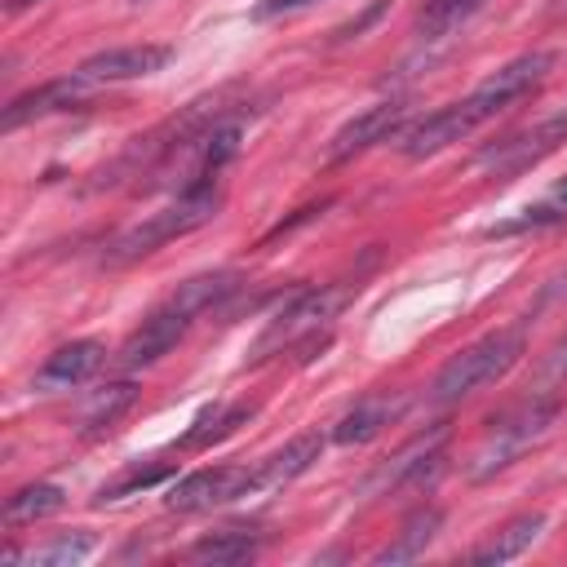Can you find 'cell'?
<instances>
[{
	"label": "cell",
	"instance_id": "2e32d148",
	"mask_svg": "<svg viewBox=\"0 0 567 567\" xmlns=\"http://www.w3.org/2000/svg\"><path fill=\"white\" fill-rule=\"evenodd\" d=\"M439 527H443V509H439V505L412 509V514L403 518V527L390 536V545H381V549L372 554V563H412V558H421V554L430 549V540L439 536Z\"/></svg>",
	"mask_w": 567,
	"mask_h": 567
},
{
	"label": "cell",
	"instance_id": "8992f818",
	"mask_svg": "<svg viewBox=\"0 0 567 567\" xmlns=\"http://www.w3.org/2000/svg\"><path fill=\"white\" fill-rule=\"evenodd\" d=\"M563 142H567V111H554V115H545V120H536V124H523V128L505 133L501 142H487V146L474 155L470 168H474V173H487V177H496V182H509V177L536 168V164H540L545 155H554Z\"/></svg>",
	"mask_w": 567,
	"mask_h": 567
},
{
	"label": "cell",
	"instance_id": "4fadbf2b",
	"mask_svg": "<svg viewBox=\"0 0 567 567\" xmlns=\"http://www.w3.org/2000/svg\"><path fill=\"white\" fill-rule=\"evenodd\" d=\"M403 408H408V394H399V390H372V394H363V399L337 421L332 443H341V447H350V443H372L385 425H394V421L403 416Z\"/></svg>",
	"mask_w": 567,
	"mask_h": 567
},
{
	"label": "cell",
	"instance_id": "9c48e42d",
	"mask_svg": "<svg viewBox=\"0 0 567 567\" xmlns=\"http://www.w3.org/2000/svg\"><path fill=\"white\" fill-rule=\"evenodd\" d=\"M257 492V470L252 465H204V470H190L182 474L164 505L177 509V514H199V509H217V505H230L239 496Z\"/></svg>",
	"mask_w": 567,
	"mask_h": 567
},
{
	"label": "cell",
	"instance_id": "603a6c76",
	"mask_svg": "<svg viewBox=\"0 0 567 567\" xmlns=\"http://www.w3.org/2000/svg\"><path fill=\"white\" fill-rule=\"evenodd\" d=\"M93 554V536H58V540H49V545H35V549H9L4 558L9 563H31V567H71V563H80V558H89Z\"/></svg>",
	"mask_w": 567,
	"mask_h": 567
},
{
	"label": "cell",
	"instance_id": "d4e9b609",
	"mask_svg": "<svg viewBox=\"0 0 567 567\" xmlns=\"http://www.w3.org/2000/svg\"><path fill=\"white\" fill-rule=\"evenodd\" d=\"M385 9H390V0H372V4H368L359 18H350V22L337 31V40H350V35H359V31H363V27H372V22H377Z\"/></svg>",
	"mask_w": 567,
	"mask_h": 567
},
{
	"label": "cell",
	"instance_id": "ffe728a7",
	"mask_svg": "<svg viewBox=\"0 0 567 567\" xmlns=\"http://www.w3.org/2000/svg\"><path fill=\"white\" fill-rule=\"evenodd\" d=\"M133 403H137V385H133V381H111V385H102V390L84 403V412H80L84 434H102V430H111Z\"/></svg>",
	"mask_w": 567,
	"mask_h": 567
},
{
	"label": "cell",
	"instance_id": "52a82bcc",
	"mask_svg": "<svg viewBox=\"0 0 567 567\" xmlns=\"http://www.w3.org/2000/svg\"><path fill=\"white\" fill-rule=\"evenodd\" d=\"M359 292V279H337V284H319V288H292L284 297V306L270 315L266 323V337L257 341V359L270 350V346H284V341H297L301 332H319L350 297Z\"/></svg>",
	"mask_w": 567,
	"mask_h": 567
},
{
	"label": "cell",
	"instance_id": "ba28073f",
	"mask_svg": "<svg viewBox=\"0 0 567 567\" xmlns=\"http://www.w3.org/2000/svg\"><path fill=\"white\" fill-rule=\"evenodd\" d=\"M443 447H447V425H430L425 434H416L412 443H403L394 456H385V465H377V474L363 483L368 496H390L403 487H421L443 470Z\"/></svg>",
	"mask_w": 567,
	"mask_h": 567
},
{
	"label": "cell",
	"instance_id": "9a60e30c",
	"mask_svg": "<svg viewBox=\"0 0 567 567\" xmlns=\"http://www.w3.org/2000/svg\"><path fill=\"white\" fill-rule=\"evenodd\" d=\"M323 452V434H297L292 443H284L279 452H270L266 461H257V492H275V487H288L292 478H301Z\"/></svg>",
	"mask_w": 567,
	"mask_h": 567
},
{
	"label": "cell",
	"instance_id": "8fae6325",
	"mask_svg": "<svg viewBox=\"0 0 567 567\" xmlns=\"http://www.w3.org/2000/svg\"><path fill=\"white\" fill-rule=\"evenodd\" d=\"M173 58L168 44H115V49H102L93 58H84L71 75L89 89H102V84H124V80H146L155 71H164Z\"/></svg>",
	"mask_w": 567,
	"mask_h": 567
},
{
	"label": "cell",
	"instance_id": "f1b7e54d",
	"mask_svg": "<svg viewBox=\"0 0 567 567\" xmlns=\"http://www.w3.org/2000/svg\"><path fill=\"white\" fill-rule=\"evenodd\" d=\"M558 284H563V292H567V279H558Z\"/></svg>",
	"mask_w": 567,
	"mask_h": 567
},
{
	"label": "cell",
	"instance_id": "3957f363",
	"mask_svg": "<svg viewBox=\"0 0 567 567\" xmlns=\"http://www.w3.org/2000/svg\"><path fill=\"white\" fill-rule=\"evenodd\" d=\"M217 208H221L217 182H208V186H182L173 204H164L159 213H151V217L124 226L120 235H111V239L102 244V257H97V261H102V266H133V261L151 257L155 248H164L168 239H182V235L199 230L204 221H213Z\"/></svg>",
	"mask_w": 567,
	"mask_h": 567
},
{
	"label": "cell",
	"instance_id": "e0dca14e",
	"mask_svg": "<svg viewBox=\"0 0 567 567\" xmlns=\"http://www.w3.org/2000/svg\"><path fill=\"white\" fill-rule=\"evenodd\" d=\"M540 532H545V514H540V509H536V514H518V518H509L501 532H492L483 545H474V549H470V563H478V567L509 563V558H518L523 549H532Z\"/></svg>",
	"mask_w": 567,
	"mask_h": 567
},
{
	"label": "cell",
	"instance_id": "7c38bea8",
	"mask_svg": "<svg viewBox=\"0 0 567 567\" xmlns=\"http://www.w3.org/2000/svg\"><path fill=\"white\" fill-rule=\"evenodd\" d=\"M102 359H106L102 341H93V337L66 341V346H58V350H53V354L40 363V372H35L31 390H40V394L75 390V385H84V381H89V377L102 368Z\"/></svg>",
	"mask_w": 567,
	"mask_h": 567
},
{
	"label": "cell",
	"instance_id": "4dcf8cb0",
	"mask_svg": "<svg viewBox=\"0 0 567 567\" xmlns=\"http://www.w3.org/2000/svg\"><path fill=\"white\" fill-rule=\"evenodd\" d=\"M137 4H142V0H137Z\"/></svg>",
	"mask_w": 567,
	"mask_h": 567
},
{
	"label": "cell",
	"instance_id": "cb8c5ba5",
	"mask_svg": "<svg viewBox=\"0 0 567 567\" xmlns=\"http://www.w3.org/2000/svg\"><path fill=\"white\" fill-rule=\"evenodd\" d=\"M173 470L168 465H155V470H128L124 478H115V483H106L102 492H97V505H106V501H120V496H128V492H137V487H155V483H164Z\"/></svg>",
	"mask_w": 567,
	"mask_h": 567
},
{
	"label": "cell",
	"instance_id": "f546056e",
	"mask_svg": "<svg viewBox=\"0 0 567 567\" xmlns=\"http://www.w3.org/2000/svg\"><path fill=\"white\" fill-rule=\"evenodd\" d=\"M563 9H567V0H563Z\"/></svg>",
	"mask_w": 567,
	"mask_h": 567
},
{
	"label": "cell",
	"instance_id": "7a4b0ae2",
	"mask_svg": "<svg viewBox=\"0 0 567 567\" xmlns=\"http://www.w3.org/2000/svg\"><path fill=\"white\" fill-rule=\"evenodd\" d=\"M239 288V270H204L190 275L186 284H177L120 346V368H151L159 363L190 328L199 315H208L213 306H221L230 292Z\"/></svg>",
	"mask_w": 567,
	"mask_h": 567
},
{
	"label": "cell",
	"instance_id": "4316f807",
	"mask_svg": "<svg viewBox=\"0 0 567 567\" xmlns=\"http://www.w3.org/2000/svg\"><path fill=\"white\" fill-rule=\"evenodd\" d=\"M31 4H40V0H4V13H9V18H18V13H22V9H31Z\"/></svg>",
	"mask_w": 567,
	"mask_h": 567
},
{
	"label": "cell",
	"instance_id": "7402d4cb",
	"mask_svg": "<svg viewBox=\"0 0 567 567\" xmlns=\"http://www.w3.org/2000/svg\"><path fill=\"white\" fill-rule=\"evenodd\" d=\"M483 4H487V0H425L421 13H416V31H421L425 40H443V35H452L456 27H465Z\"/></svg>",
	"mask_w": 567,
	"mask_h": 567
},
{
	"label": "cell",
	"instance_id": "d6986e66",
	"mask_svg": "<svg viewBox=\"0 0 567 567\" xmlns=\"http://www.w3.org/2000/svg\"><path fill=\"white\" fill-rule=\"evenodd\" d=\"M252 412H257L252 403H217V408H208V412H199V416H195V425L182 434V447H186V452L213 447V443L230 439L239 425H248V416H252Z\"/></svg>",
	"mask_w": 567,
	"mask_h": 567
},
{
	"label": "cell",
	"instance_id": "6da1fadb",
	"mask_svg": "<svg viewBox=\"0 0 567 567\" xmlns=\"http://www.w3.org/2000/svg\"><path fill=\"white\" fill-rule=\"evenodd\" d=\"M554 71V53L549 49H532V53H518L514 62H505L501 71H492L487 80H478L465 97L412 120L394 142L408 159H430L439 151H447L452 142H465L478 124L496 120L505 106L523 102L527 93H536L545 84V75Z\"/></svg>",
	"mask_w": 567,
	"mask_h": 567
},
{
	"label": "cell",
	"instance_id": "30bf717a",
	"mask_svg": "<svg viewBox=\"0 0 567 567\" xmlns=\"http://www.w3.org/2000/svg\"><path fill=\"white\" fill-rule=\"evenodd\" d=\"M403 124H408V102H403V97L372 102L368 111H359L354 120H346V124L332 133V142H328V164H346V159H354V155H363V151L390 142V137H399Z\"/></svg>",
	"mask_w": 567,
	"mask_h": 567
},
{
	"label": "cell",
	"instance_id": "83f0119b",
	"mask_svg": "<svg viewBox=\"0 0 567 567\" xmlns=\"http://www.w3.org/2000/svg\"><path fill=\"white\" fill-rule=\"evenodd\" d=\"M549 199H554V204H558V208H567V177H563V182H558V186H554V190H549Z\"/></svg>",
	"mask_w": 567,
	"mask_h": 567
},
{
	"label": "cell",
	"instance_id": "5b68a950",
	"mask_svg": "<svg viewBox=\"0 0 567 567\" xmlns=\"http://www.w3.org/2000/svg\"><path fill=\"white\" fill-rule=\"evenodd\" d=\"M554 416H558V394H554V390H532V394H523L518 403L501 408V412L487 421L478 447L470 452L465 474H470L474 483L501 474L505 465H514V461L554 425Z\"/></svg>",
	"mask_w": 567,
	"mask_h": 567
},
{
	"label": "cell",
	"instance_id": "44dd1931",
	"mask_svg": "<svg viewBox=\"0 0 567 567\" xmlns=\"http://www.w3.org/2000/svg\"><path fill=\"white\" fill-rule=\"evenodd\" d=\"M62 505H66V496H62L58 483H27L4 501V527H22V523H35V518H49Z\"/></svg>",
	"mask_w": 567,
	"mask_h": 567
},
{
	"label": "cell",
	"instance_id": "484cf974",
	"mask_svg": "<svg viewBox=\"0 0 567 567\" xmlns=\"http://www.w3.org/2000/svg\"><path fill=\"white\" fill-rule=\"evenodd\" d=\"M306 4H319V0H261V4L252 9V18H279V13H297V9H306Z\"/></svg>",
	"mask_w": 567,
	"mask_h": 567
},
{
	"label": "cell",
	"instance_id": "277c9868",
	"mask_svg": "<svg viewBox=\"0 0 567 567\" xmlns=\"http://www.w3.org/2000/svg\"><path fill=\"white\" fill-rule=\"evenodd\" d=\"M523 354H527V328H523V323L496 328V332L470 341L465 350H456V354L434 372L425 399H430L434 408L461 403V399H470V394H478V390L505 381V377L518 368Z\"/></svg>",
	"mask_w": 567,
	"mask_h": 567
},
{
	"label": "cell",
	"instance_id": "5bb4252c",
	"mask_svg": "<svg viewBox=\"0 0 567 567\" xmlns=\"http://www.w3.org/2000/svg\"><path fill=\"white\" fill-rule=\"evenodd\" d=\"M84 93H89V84H80L75 75H62V80H44L40 89H31V93H18V97L4 106V115H0V128H4V133H13V128H22V124H31V120L58 115V111H66V106L84 102Z\"/></svg>",
	"mask_w": 567,
	"mask_h": 567
},
{
	"label": "cell",
	"instance_id": "ac0fdd59",
	"mask_svg": "<svg viewBox=\"0 0 567 567\" xmlns=\"http://www.w3.org/2000/svg\"><path fill=\"white\" fill-rule=\"evenodd\" d=\"M261 549V532L257 527H221V532H208L190 545V563H208V567H235V563H248L257 558Z\"/></svg>",
	"mask_w": 567,
	"mask_h": 567
}]
</instances>
